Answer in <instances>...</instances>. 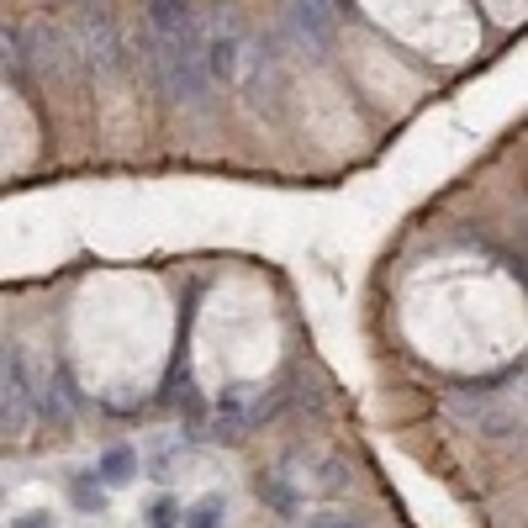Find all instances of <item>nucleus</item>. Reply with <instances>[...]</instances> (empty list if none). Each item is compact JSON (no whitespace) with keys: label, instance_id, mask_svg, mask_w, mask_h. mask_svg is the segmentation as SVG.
I'll return each mask as SVG.
<instances>
[{"label":"nucleus","instance_id":"1","mask_svg":"<svg viewBox=\"0 0 528 528\" xmlns=\"http://www.w3.org/2000/svg\"><path fill=\"white\" fill-rule=\"evenodd\" d=\"M154 69L175 101L185 106L212 101V74H206V59H201V37H154Z\"/></svg>","mask_w":528,"mask_h":528},{"label":"nucleus","instance_id":"2","mask_svg":"<svg viewBox=\"0 0 528 528\" xmlns=\"http://www.w3.org/2000/svg\"><path fill=\"white\" fill-rule=\"evenodd\" d=\"M148 27L154 37H201V11L196 6H148Z\"/></svg>","mask_w":528,"mask_h":528},{"label":"nucleus","instance_id":"3","mask_svg":"<svg viewBox=\"0 0 528 528\" xmlns=\"http://www.w3.org/2000/svg\"><path fill=\"white\" fill-rule=\"evenodd\" d=\"M206 74L212 80H228V74H238V37L233 32H217V37H206Z\"/></svg>","mask_w":528,"mask_h":528},{"label":"nucleus","instance_id":"4","mask_svg":"<svg viewBox=\"0 0 528 528\" xmlns=\"http://www.w3.org/2000/svg\"><path fill=\"white\" fill-rule=\"evenodd\" d=\"M96 476H101L106 486H127L132 476H138V455H132V449H127V444H117V449H106V455H101V470H96Z\"/></svg>","mask_w":528,"mask_h":528},{"label":"nucleus","instance_id":"5","mask_svg":"<svg viewBox=\"0 0 528 528\" xmlns=\"http://www.w3.org/2000/svg\"><path fill=\"white\" fill-rule=\"evenodd\" d=\"M222 518H228V507H222V497H201L180 513V528H222Z\"/></svg>","mask_w":528,"mask_h":528},{"label":"nucleus","instance_id":"6","mask_svg":"<svg viewBox=\"0 0 528 528\" xmlns=\"http://www.w3.org/2000/svg\"><path fill=\"white\" fill-rule=\"evenodd\" d=\"M291 16H296V27L312 32V37H328V27H333V6H291Z\"/></svg>","mask_w":528,"mask_h":528},{"label":"nucleus","instance_id":"7","mask_svg":"<svg viewBox=\"0 0 528 528\" xmlns=\"http://www.w3.org/2000/svg\"><path fill=\"white\" fill-rule=\"evenodd\" d=\"M259 497H270V507H280V513H296V492L280 476H264L259 481Z\"/></svg>","mask_w":528,"mask_h":528},{"label":"nucleus","instance_id":"8","mask_svg":"<svg viewBox=\"0 0 528 528\" xmlns=\"http://www.w3.org/2000/svg\"><path fill=\"white\" fill-rule=\"evenodd\" d=\"M148 528H180V502L175 497H159L148 507Z\"/></svg>","mask_w":528,"mask_h":528},{"label":"nucleus","instance_id":"9","mask_svg":"<svg viewBox=\"0 0 528 528\" xmlns=\"http://www.w3.org/2000/svg\"><path fill=\"white\" fill-rule=\"evenodd\" d=\"M307 528H365L360 518H338V513H323V518H307Z\"/></svg>","mask_w":528,"mask_h":528},{"label":"nucleus","instance_id":"10","mask_svg":"<svg viewBox=\"0 0 528 528\" xmlns=\"http://www.w3.org/2000/svg\"><path fill=\"white\" fill-rule=\"evenodd\" d=\"M74 502H80V507H101V492L90 481H74Z\"/></svg>","mask_w":528,"mask_h":528},{"label":"nucleus","instance_id":"11","mask_svg":"<svg viewBox=\"0 0 528 528\" xmlns=\"http://www.w3.org/2000/svg\"><path fill=\"white\" fill-rule=\"evenodd\" d=\"M11 528H53V518L48 513H27V518H16Z\"/></svg>","mask_w":528,"mask_h":528}]
</instances>
